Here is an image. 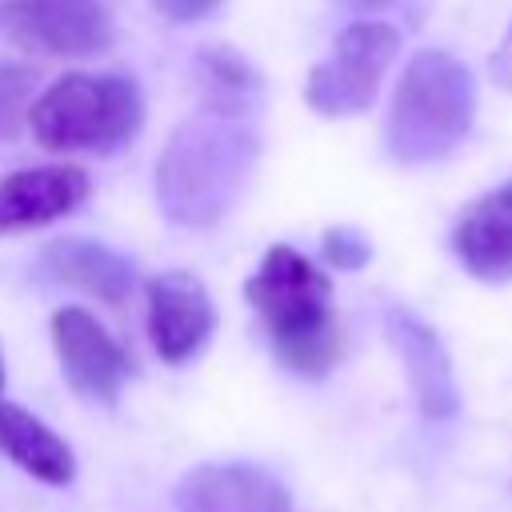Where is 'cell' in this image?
Masks as SVG:
<instances>
[{
	"instance_id": "1",
	"label": "cell",
	"mask_w": 512,
	"mask_h": 512,
	"mask_svg": "<svg viewBox=\"0 0 512 512\" xmlns=\"http://www.w3.org/2000/svg\"><path fill=\"white\" fill-rule=\"evenodd\" d=\"M260 160L248 108L200 104L184 116L156 160V204L180 228L220 224L244 196Z\"/></svg>"
},
{
	"instance_id": "2",
	"label": "cell",
	"mask_w": 512,
	"mask_h": 512,
	"mask_svg": "<svg viewBox=\"0 0 512 512\" xmlns=\"http://www.w3.org/2000/svg\"><path fill=\"white\" fill-rule=\"evenodd\" d=\"M244 296L256 308L280 368L320 380L340 364L344 324L332 304V280L312 256L292 244H272L248 276Z\"/></svg>"
},
{
	"instance_id": "3",
	"label": "cell",
	"mask_w": 512,
	"mask_h": 512,
	"mask_svg": "<svg viewBox=\"0 0 512 512\" xmlns=\"http://www.w3.org/2000/svg\"><path fill=\"white\" fill-rule=\"evenodd\" d=\"M476 80L444 48L408 60L388 108V156L396 164H428L448 156L472 128Z\"/></svg>"
},
{
	"instance_id": "4",
	"label": "cell",
	"mask_w": 512,
	"mask_h": 512,
	"mask_svg": "<svg viewBox=\"0 0 512 512\" xmlns=\"http://www.w3.org/2000/svg\"><path fill=\"white\" fill-rule=\"evenodd\" d=\"M144 124V96L132 76L68 72L28 108V128L48 152H112Z\"/></svg>"
},
{
	"instance_id": "5",
	"label": "cell",
	"mask_w": 512,
	"mask_h": 512,
	"mask_svg": "<svg viewBox=\"0 0 512 512\" xmlns=\"http://www.w3.org/2000/svg\"><path fill=\"white\" fill-rule=\"evenodd\" d=\"M400 48V32L384 20H356L336 32L328 60L308 72L304 100L320 116H356L372 108L380 80Z\"/></svg>"
},
{
	"instance_id": "6",
	"label": "cell",
	"mask_w": 512,
	"mask_h": 512,
	"mask_svg": "<svg viewBox=\"0 0 512 512\" xmlns=\"http://www.w3.org/2000/svg\"><path fill=\"white\" fill-rule=\"evenodd\" d=\"M0 32L48 56H92L112 44V16L100 0H8Z\"/></svg>"
},
{
	"instance_id": "7",
	"label": "cell",
	"mask_w": 512,
	"mask_h": 512,
	"mask_svg": "<svg viewBox=\"0 0 512 512\" xmlns=\"http://www.w3.org/2000/svg\"><path fill=\"white\" fill-rule=\"evenodd\" d=\"M52 348L60 356L68 388L88 404H112L132 372L128 352L88 308L76 304L52 312Z\"/></svg>"
},
{
	"instance_id": "8",
	"label": "cell",
	"mask_w": 512,
	"mask_h": 512,
	"mask_svg": "<svg viewBox=\"0 0 512 512\" xmlns=\"http://www.w3.org/2000/svg\"><path fill=\"white\" fill-rule=\"evenodd\" d=\"M148 336L164 364H188L216 328V308L200 276L176 268L148 280Z\"/></svg>"
},
{
	"instance_id": "9",
	"label": "cell",
	"mask_w": 512,
	"mask_h": 512,
	"mask_svg": "<svg viewBox=\"0 0 512 512\" xmlns=\"http://www.w3.org/2000/svg\"><path fill=\"white\" fill-rule=\"evenodd\" d=\"M88 172L76 164H40L0 176V236L44 228L88 200Z\"/></svg>"
},
{
	"instance_id": "10",
	"label": "cell",
	"mask_w": 512,
	"mask_h": 512,
	"mask_svg": "<svg viewBox=\"0 0 512 512\" xmlns=\"http://www.w3.org/2000/svg\"><path fill=\"white\" fill-rule=\"evenodd\" d=\"M384 332H388V344L396 348V356L408 372L416 408L428 420H452L460 408V388H456L452 360H448L440 336L420 316H412L408 308H392L384 316Z\"/></svg>"
},
{
	"instance_id": "11",
	"label": "cell",
	"mask_w": 512,
	"mask_h": 512,
	"mask_svg": "<svg viewBox=\"0 0 512 512\" xmlns=\"http://www.w3.org/2000/svg\"><path fill=\"white\" fill-rule=\"evenodd\" d=\"M180 512H292L288 488L260 464H200L176 488Z\"/></svg>"
},
{
	"instance_id": "12",
	"label": "cell",
	"mask_w": 512,
	"mask_h": 512,
	"mask_svg": "<svg viewBox=\"0 0 512 512\" xmlns=\"http://www.w3.org/2000/svg\"><path fill=\"white\" fill-rule=\"evenodd\" d=\"M452 252L476 280H512V180L476 196L456 216Z\"/></svg>"
},
{
	"instance_id": "13",
	"label": "cell",
	"mask_w": 512,
	"mask_h": 512,
	"mask_svg": "<svg viewBox=\"0 0 512 512\" xmlns=\"http://www.w3.org/2000/svg\"><path fill=\"white\" fill-rule=\"evenodd\" d=\"M40 268L48 272V280L80 288L104 304H120L132 288V260L120 256L116 248L100 244V240H84V236H60L44 248Z\"/></svg>"
},
{
	"instance_id": "14",
	"label": "cell",
	"mask_w": 512,
	"mask_h": 512,
	"mask_svg": "<svg viewBox=\"0 0 512 512\" xmlns=\"http://www.w3.org/2000/svg\"><path fill=\"white\" fill-rule=\"evenodd\" d=\"M0 452L16 468H24L28 476H36V480H44L52 488L72 484V476H76L72 448L40 416H32L28 408H20V404H12L4 396H0Z\"/></svg>"
},
{
	"instance_id": "15",
	"label": "cell",
	"mask_w": 512,
	"mask_h": 512,
	"mask_svg": "<svg viewBox=\"0 0 512 512\" xmlns=\"http://www.w3.org/2000/svg\"><path fill=\"white\" fill-rule=\"evenodd\" d=\"M256 88H260L256 72L232 48H212V52L200 56V92H204L208 104L248 108Z\"/></svg>"
},
{
	"instance_id": "16",
	"label": "cell",
	"mask_w": 512,
	"mask_h": 512,
	"mask_svg": "<svg viewBox=\"0 0 512 512\" xmlns=\"http://www.w3.org/2000/svg\"><path fill=\"white\" fill-rule=\"evenodd\" d=\"M32 100H36V76H32V68L0 60V140H12L28 124Z\"/></svg>"
},
{
	"instance_id": "17",
	"label": "cell",
	"mask_w": 512,
	"mask_h": 512,
	"mask_svg": "<svg viewBox=\"0 0 512 512\" xmlns=\"http://www.w3.org/2000/svg\"><path fill=\"white\" fill-rule=\"evenodd\" d=\"M320 252H324V260H328L332 268H340V272H356V268H364V264H368L372 244H368V236H364L360 228L336 224V228H328V232H324Z\"/></svg>"
},
{
	"instance_id": "18",
	"label": "cell",
	"mask_w": 512,
	"mask_h": 512,
	"mask_svg": "<svg viewBox=\"0 0 512 512\" xmlns=\"http://www.w3.org/2000/svg\"><path fill=\"white\" fill-rule=\"evenodd\" d=\"M152 8L172 24H192V20L212 16L220 8V0H152Z\"/></svg>"
},
{
	"instance_id": "19",
	"label": "cell",
	"mask_w": 512,
	"mask_h": 512,
	"mask_svg": "<svg viewBox=\"0 0 512 512\" xmlns=\"http://www.w3.org/2000/svg\"><path fill=\"white\" fill-rule=\"evenodd\" d=\"M488 72H492V80H496L500 88H512V28H508V36L500 40V48L492 52Z\"/></svg>"
},
{
	"instance_id": "20",
	"label": "cell",
	"mask_w": 512,
	"mask_h": 512,
	"mask_svg": "<svg viewBox=\"0 0 512 512\" xmlns=\"http://www.w3.org/2000/svg\"><path fill=\"white\" fill-rule=\"evenodd\" d=\"M0 392H4V360H0Z\"/></svg>"
}]
</instances>
